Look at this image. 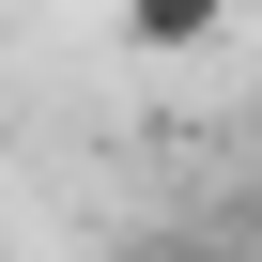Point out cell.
Wrapping results in <instances>:
<instances>
[{
    "mask_svg": "<svg viewBox=\"0 0 262 262\" xmlns=\"http://www.w3.org/2000/svg\"><path fill=\"white\" fill-rule=\"evenodd\" d=\"M123 262H231V247H216V231H139Z\"/></svg>",
    "mask_w": 262,
    "mask_h": 262,
    "instance_id": "7a4b0ae2",
    "label": "cell"
},
{
    "mask_svg": "<svg viewBox=\"0 0 262 262\" xmlns=\"http://www.w3.org/2000/svg\"><path fill=\"white\" fill-rule=\"evenodd\" d=\"M216 31H231V0H123V47H139V62H185Z\"/></svg>",
    "mask_w": 262,
    "mask_h": 262,
    "instance_id": "6da1fadb",
    "label": "cell"
}]
</instances>
